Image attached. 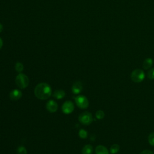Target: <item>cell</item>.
<instances>
[{
	"label": "cell",
	"instance_id": "cell-1",
	"mask_svg": "<svg viewBox=\"0 0 154 154\" xmlns=\"http://www.w3.org/2000/svg\"><path fill=\"white\" fill-rule=\"evenodd\" d=\"M51 87L47 83H39L35 87V95L39 99L46 100L51 96Z\"/></svg>",
	"mask_w": 154,
	"mask_h": 154
},
{
	"label": "cell",
	"instance_id": "cell-2",
	"mask_svg": "<svg viewBox=\"0 0 154 154\" xmlns=\"http://www.w3.org/2000/svg\"><path fill=\"white\" fill-rule=\"evenodd\" d=\"M15 81L18 87L21 89L27 87L29 82L28 77L24 74H19L16 77Z\"/></svg>",
	"mask_w": 154,
	"mask_h": 154
},
{
	"label": "cell",
	"instance_id": "cell-3",
	"mask_svg": "<svg viewBox=\"0 0 154 154\" xmlns=\"http://www.w3.org/2000/svg\"><path fill=\"white\" fill-rule=\"evenodd\" d=\"M145 78V74L143 70L140 69H135L133 71L131 75V78L132 81L134 83H141Z\"/></svg>",
	"mask_w": 154,
	"mask_h": 154
},
{
	"label": "cell",
	"instance_id": "cell-4",
	"mask_svg": "<svg viewBox=\"0 0 154 154\" xmlns=\"http://www.w3.org/2000/svg\"><path fill=\"white\" fill-rule=\"evenodd\" d=\"M79 121L82 124L85 125H90L93 122V116L92 114L87 111L81 113L78 117Z\"/></svg>",
	"mask_w": 154,
	"mask_h": 154
},
{
	"label": "cell",
	"instance_id": "cell-5",
	"mask_svg": "<svg viewBox=\"0 0 154 154\" xmlns=\"http://www.w3.org/2000/svg\"><path fill=\"white\" fill-rule=\"evenodd\" d=\"M75 101L77 105L81 109H85L88 107V100L84 95L77 96V97H75Z\"/></svg>",
	"mask_w": 154,
	"mask_h": 154
},
{
	"label": "cell",
	"instance_id": "cell-6",
	"mask_svg": "<svg viewBox=\"0 0 154 154\" xmlns=\"http://www.w3.org/2000/svg\"><path fill=\"white\" fill-rule=\"evenodd\" d=\"M74 103L71 101H67L62 105L61 109H62V111L65 114H69L72 113L74 110Z\"/></svg>",
	"mask_w": 154,
	"mask_h": 154
},
{
	"label": "cell",
	"instance_id": "cell-7",
	"mask_svg": "<svg viewBox=\"0 0 154 154\" xmlns=\"http://www.w3.org/2000/svg\"><path fill=\"white\" fill-rule=\"evenodd\" d=\"M46 108L49 112L55 113L58 110V104L54 100H50L46 103Z\"/></svg>",
	"mask_w": 154,
	"mask_h": 154
},
{
	"label": "cell",
	"instance_id": "cell-8",
	"mask_svg": "<svg viewBox=\"0 0 154 154\" xmlns=\"http://www.w3.org/2000/svg\"><path fill=\"white\" fill-rule=\"evenodd\" d=\"M83 88V86L81 82L77 81L72 85V93L75 95H78L82 91Z\"/></svg>",
	"mask_w": 154,
	"mask_h": 154
},
{
	"label": "cell",
	"instance_id": "cell-9",
	"mask_svg": "<svg viewBox=\"0 0 154 154\" xmlns=\"http://www.w3.org/2000/svg\"><path fill=\"white\" fill-rule=\"evenodd\" d=\"M22 96V94L21 90L15 89L10 93V98L12 101H18Z\"/></svg>",
	"mask_w": 154,
	"mask_h": 154
},
{
	"label": "cell",
	"instance_id": "cell-10",
	"mask_svg": "<svg viewBox=\"0 0 154 154\" xmlns=\"http://www.w3.org/2000/svg\"><path fill=\"white\" fill-rule=\"evenodd\" d=\"M66 95V93L63 90H57L53 94V97L57 99H63Z\"/></svg>",
	"mask_w": 154,
	"mask_h": 154
},
{
	"label": "cell",
	"instance_id": "cell-11",
	"mask_svg": "<svg viewBox=\"0 0 154 154\" xmlns=\"http://www.w3.org/2000/svg\"><path fill=\"white\" fill-rule=\"evenodd\" d=\"M96 154H109L108 149L102 145H99L95 149Z\"/></svg>",
	"mask_w": 154,
	"mask_h": 154
},
{
	"label": "cell",
	"instance_id": "cell-12",
	"mask_svg": "<svg viewBox=\"0 0 154 154\" xmlns=\"http://www.w3.org/2000/svg\"><path fill=\"white\" fill-rule=\"evenodd\" d=\"M153 65V60L150 58H147L145 59L143 63V68L145 70L150 69Z\"/></svg>",
	"mask_w": 154,
	"mask_h": 154
},
{
	"label": "cell",
	"instance_id": "cell-13",
	"mask_svg": "<svg viewBox=\"0 0 154 154\" xmlns=\"http://www.w3.org/2000/svg\"><path fill=\"white\" fill-rule=\"evenodd\" d=\"M93 151V146L90 144H86L82 149V154H92Z\"/></svg>",
	"mask_w": 154,
	"mask_h": 154
},
{
	"label": "cell",
	"instance_id": "cell-14",
	"mask_svg": "<svg viewBox=\"0 0 154 154\" xmlns=\"http://www.w3.org/2000/svg\"><path fill=\"white\" fill-rule=\"evenodd\" d=\"M120 150V146L117 144H113L110 147V152L112 154H115Z\"/></svg>",
	"mask_w": 154,
	"mask_h": 154
},
{
	"label": "cell",
	"instance_id": "cell-15",
	"mask_svg": "<svg viewBox=\"0 0 154 154\" xmlns=\"http://www.w3.org/2000/svg\"><path fill=\"white\" fill-rule=\"evenodd\" d=\"M78 135H79L81 139H85L88 137L87 132L85 130H83V129H81V130H80V131L78 133Z\"/></svg>",
	"mask_w": 154,
	"mask_h": 154
},
{
	"label": "cell",
	"instance_id": "cell-16",
	"mask_svg": "<svg viewBox=\"0 0 154 154\" xmlns=\"http://www.w3.org/2000/svg\"><path fill=\"white\" fill-rule=\"evenodd\" d=\"M17 154H27V150L24 146H20L17 149Z\"/></svg>",
	"mask_w": 154,
	"mask_h": 154
},
{
	"label": "cell",
	"instance_id": "cell-17",
	"mask_svg": "<svg viewBox=\"0 0 154 154\" xmlns=\"http://www.w3.org/2000/svg\"><path fill=\"white\" fill-rule=\"evenodd\" d=\"M15 69L18 72H22L24 70V65L20 62H18L15 65Z\"/></svg>",
	"mask_w": 154,
	"mask_h": 154
},
{
	"label": "cell",
	"instance_id": "cell-18",
	"mask_svg": "<svg viewBox=\"0 0 154 154\" xmlns=\"http://www.w3.org/2000/svg\"><path fill=\"white\" fill-rule=\"evenodd\" d=\"M96 117L99 119V120H101L102 119H104V117H105V113L102 110H98L97 111L96 114H95Z\"/></svg>",
	"mask_w": 154,
	"mask_h": 154
},
{
	"label": "cell",
	"instance_id": "cell-19",
	"mask_svg": "<svg viewBox=\"0 0 154 154\" xmlns=\"http://www.w3.org/2000/svg\"><path fill=\"white\" fill-rule=\"evenodd\" d=\"M148 142L151 146H154V132L151 133L148 137Z\"/></svg>",
	"mask_w": 154,
	"mask_h": 154
},
{
	"label": "cell",
	"instance_id": "cell-20",
	"mask_svg": "<svg viewBox=\"0 0 154 154\" xmlns=\"http://www.w3.org/2000/svg\"><path fill=\"white\" fill-rule=\"evenodd\" d=\"M147 78L150 80H154V68L150 69L147 72Z\"/></svg>",
	"mask_w": 154,
	"mask_h": 154
},
{
	"label": "cell",
	"instance_id": "cell-21",
	"mask_svg": "<svg viewBox=\"0 0 154 154\" xmlns=\"http://www.w3.org/2000/svg\"><path fill=\"white\" fill-rule=\"evenodd\" d=\"M140 154H153V153L149 150H143Z\"/></svg>",
	"mask_w": 154,
	"mask_h": 154
},
{
	"label": "cell",
	"instance_id": "cell-22",
	"mask_svg": "<svg viewBox=\"0 0 154 154\" xmlns=\"http://www.w3.org/2000/svg\"><path fill=\"white\" fill-rule=\"evenodd\" d=\"M3 45V40L1 39V38H0V49H1V48H2Z\"/></svg>",
	"mask_w": 154,
	"mask_h": 154
},
{
	"label": "cell",
	"instance_id": "cell-23",
	"mask_svg": "<svg viewBox=\"0 0 154 154\" xmlns=\"http://www.w3.org/2000/svg\"><path fill=\"white\" fill-rule=\"evenodd\" d=\"M3 29V26L1 23H0V33L2 32Z\"/></svg>",
	"mask_w": 154,
	"mask_h": 154
}]
</instances>
